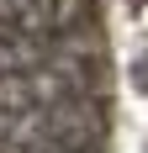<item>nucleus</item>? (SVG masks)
<instances>
[{
	"label": "nucleus",
	"mask_w": 148,
	"mask_h": 153,
	"mask_svg": "<svg viewBox=\"0 0 148 153\" xmlns=\"http://www.w3.org/2000/svg\"><path fill=\"white\" fill-rule=\"evenodd\" d=\"M106 137V111L95 95H69L32 111H0V148H79L95 153Z\"/></svg>",
	"instance_id": "1"
},
{
	"label": "nucleus",
	"mask_w": 148,
	"mask_h": 153,
	"mask_svg": "<svg viewBox=\"0 0 148 153\" xmlns=\"http://www.w3.org/2000/svg\"><path fill=\"white\" fill-rule=\"evenodd\" d=\"M85 90H90V63L79 53H64L43 69H21V74L0 79V111L53 106V100H69V95H85Z\"/></svg>",
	"instance_id": "2"
},
{
	"label": "nucleus",
	"mask_w": 148,
	"mask_h": 153,
	"mask_svg": "<svg viewBox=\"0 0 148 153\" xmlns=\"http://www.w3.org/2000/svg\"><path fill=\"white\" fill-rule=\"evenodd\" d=\"M95 0H0V37H69Z\"/></svg>",
	"instance_id": "3"
},
{
	"label": "nucleus",
	"mask_w": 148,
	"mask_h": 153,
	"mask_svg": "<svg viewBox=\"0 0 148 153\" xmlns=\"http://www.w3.org/2000/svg\"><path fill=\"white\" fill-rule=\"evenodd\" d=\"M64 53H74L64 37H0V79L21 74V69H43Z\"/></svg>",
	"instance_id": "4"
},
{
	"label": "nucleus",
	"mask_w": 148,
	"mask_h": 153,
	"mask_svg": "<svg viewBox=\"0 0 148 153\" xmlns=\"http://www.w3.org/2000/svg\"><path fill=\"white\" fill-rule=\"evenodd\" d=\"M0 153H79V148H0Z\"/></svg>",
	"instance_id": "5"
}]
</instances>
